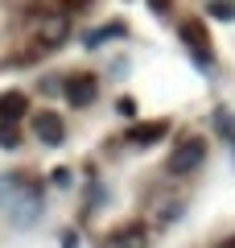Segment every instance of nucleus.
I'll use <instances>...</instances> for the list:
<instances>
[{
  "mask_svg": "<svg viewBox=\"0 0 235 248\" xmlns=\"http://www.w3.org/2000/svg\"><path fill=\"white\" fill-rule=\"evenodd\" d=\"M95 79H91V75H66V79H62V95L70 99V104L74 108H87L91 99H95Z\"/></svg>",
  "mask_w": 235,
  "mask_h": 248,
  "instance_id": "nucleus-4",
  "label": "nucleus"
},
{
  "mask_svg": "<svg viewBox=\"0 0 235 248\" xmlns=\"http://www.w3.org/2000/svg\"><path fill=\"white\" fill-rule=\"evenodd\" d=\"M202 157H206V141H198V137H186V141H177V149L169 153L165 170H169L174 178H182V174H190V170H198Z\"/></svg>",
  "mask_w": 235,
  "mask_h": 248,
  "instance_id": "nucleus-1",
  "label": "nucleus"
},
{
  "mask_svg": "<svg viewBox=\"0 0 235 248\" xmlns=\"http://www.w3.org/2000/svg\"><path fill=\"white\" fill-rule=\"evenodd\" d=\"M120 33H124V25H120V21H112V25H99L95 33H87V46H103L107 37H120Z\"/></svg>",
  "mask_w": 235,
  "mask_h": 248,
  "instance_id": "nucleus-8",
  "label": "nucleus"
},
{
  "mask_svg": "<svg viewBox=\"0 0 235 248\" xmlns=\"http://www.w3.org/2000/svg\"><path fill=\"white\" fill-rule=\"evenodd\" d=\"M165 128H169L165 120H157V124H136V128L128 133V141H132V145H153V141H161V137H165Z\"/></svg>",
  "mask_w": 235,
  "mask_h": 248,
  "instance_id": "nucleus-7",
  "label": "nucleus"
},
{
  "mask_svg": "<svg viewBox=\"0 0 235 248\" xmlns=\"http://www.w3.org/2000/svg\"><path fill=\"white\" fill-rule=\"evenodd\" d=\"M116 248H145V236H140V228H128L116 236Z\"/></svg>",
  "mask_w": 235,
  "mask_h": 248,
  "instance_id": "nucleus-9",
  "label": "nucleus"
},
{
  "mask_svg": "<svg viewBox=\"0 0 235 248\" xmlns=\"http://www.w3.org/2000/svg\"><path fill=\"white\" fill-rule=\"evenodd\" d=\"M148 9H153V13H157V17H165V13H169V9H174V0H148Z\"/></svg>",
  "mask_w": 235,
  "mask_h": 248,
  "instance_id": "nucleus-12",
  "label": "nucleus"
},
{
  "mask_svg": "<svg viewBox=\"0 0 235 248\" xmlns=\"http://www.w3.org/2000/svg\"><path fill=\"white\" fill-rule=\"evenodd\" d=\"M25 108H29L25 91H4V95H0V124H17L21 116H25Z\"/></svg>",
  "mask_w": 235,
  "mask_h": 248,
  "instance_id": "nucleus-6",
  "label": "nucleus"
},
{
  "mask_svg": "<svg viewBox=\"0 0 235 248\" xmlns=\"http://www.w3.org/2000/svg\"><path fill=\"white\" fill-rule=\"evenodd\" d=\"M0 145H4V149H13V145H17V133H13V124H0Z\"/></svg>",
  "mask_w": 235,
  "mask_h": 248,
  "instance_id": "nucleus-11",
  "label": "nucleus"
},
{
  "mask_svg": "<svg viewBox=\"0 0 235 248\" xmlns=\"http://www.w3.org/2000/svg\"><path fill=\"white\" fill-rule=\"evenodd\" d=\"M210 13L223 17V21H231L235 17V0H210Z\"/></svg>",
  "mask_w": 235,
  "mask_h": 248,
  "instance_id": "nucleus-10",
  "label": "nucleus"
},
{
  "mask_svg": "<svg viewBox=\"0 0 235 248\" xmlns=\"http://www.w3.org/2000/svg\"><path fill=\"white\" fill-rule=\"evenodd\" d=\"M219 248H235V236H227V240H223V244H219Z\"/></svg>",
  "mask_w": 235,
  "mask_h": 248,
  "instance_id": "nucleus-13",
  "label": "nucleus"
},
{
  "mask_svg": "<svg viewBox=\"0 0 235 248\" xmlns=\"http://www.w3.org/2000/svg\"><path fill=\"white\" fill-rule=\"evenodd\" d=\"M33 133L42 145H62V137H66V128H62L58 112H33Z\"/></svg>",
  "mask_w": 235,
  "mask_h": 248,
  "instance_id": "nucleus-5",
  "label": "nucleus"
},
{
  "mask_svg": "<svg viewBox=\"0 0 235 248\" xmlns=\"http://www.w3.org/2000/svg\"><path fill=\"white\" fill-rule=\"evenodd\" d=\"M182 42H186V50H194V58H198L202 71H210V37H206V29H202V21H186Z\"/></svg>",
  "mask_w": 235,
  "mask_h": 248,
  "instance_id": "nucleus-2",
  "label": "nucleus"
},
{
  "mask_svg": "<svg viewBox=\"0 0 235 248\" xmlns=\"http://www.w3.org/2000/svg\"><path fill=\"white\" fill-rule=\"evenodd\" d=\"M33 29H37V42H42V46H62L66 33H70V21L62 17V13H42Z\"/></svg>",
  "mask_w": 235,
  "mask_h": 248,
  "instance_id": "nucleus-3",
  "label": "nucleus"
}]
</instances>
